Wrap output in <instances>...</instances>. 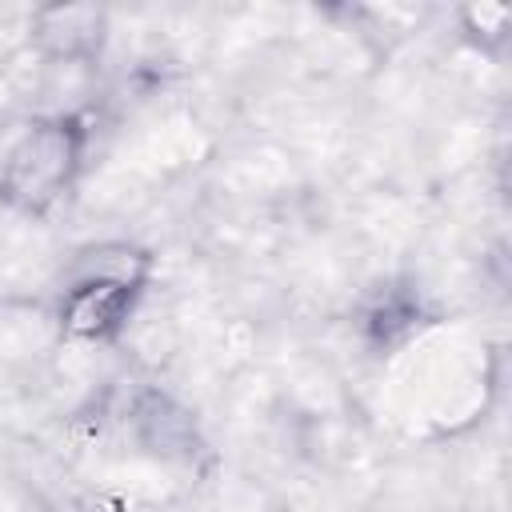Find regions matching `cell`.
Returning a JSON list of instances; mask_svg holds the SVG:
<instances>
[{
  "instance_id": "277c9868",
  "label": "cell",
  "mask_w": 512,
  "mask_h": 512,
  "mask_svg": "<svg viewBox=\"0 0 512 512\" xmlns=\"http://www.w3.org/2000/svg\"><path fill=\"white\" fill-rule=\"evenodd\" d=\"M132 424H136V440L164 460H192L200 452V436L196 424L188 416V408H180L172 396L148 388L132 400Z\"/></svg>"
},
{
  "instance_id": "7a4b0ae2",
  "label": "cell",
  "mask_w": 512,
  "mask_h": 512,
  "mask_svg": "<svg viewBox=\"0 0 512 512\" xmlns=\"http://www.w3.org/2000/svg\"><path fill=\"white\" fill-rule=\"evenodd\" d=\"M92 148V120L80 108L36 112L0 156V208L24 220L52 216L80 184Z\"/></svg>"
},
{
  "instance_id": "3957f363",
  "label": "cell",
  "mask_w": 512,
  "mask_h": 512,
  "mask_svg": "<svg viewBox=\"0 0 512 512\" xmlns=\"http://www.w3.org/2000/svg\"><path fill=\"white\" fill-rule=\"evenodd\" d=\"M108 40V8L100 4H44L28 20V44L40 60L84 68Z\"/></svg>"
},
{
  "instance_id": "6da1fadb",
  "label": "cell",
  "mask_w": 512,
  "mask_h": 512,
  "mask_svg": "<svg viewBox=\"0 0 512 512\" xmlns=\"http://www.w3.org/2000/svg\"><path fill=\"white\" fill-rule=\"evenodd\" d=\"M152 280H156V256L144 244L88 240L60 268L52 320L68 344H84V348L120 344Z\"/></svg>"
}]
</instances>
